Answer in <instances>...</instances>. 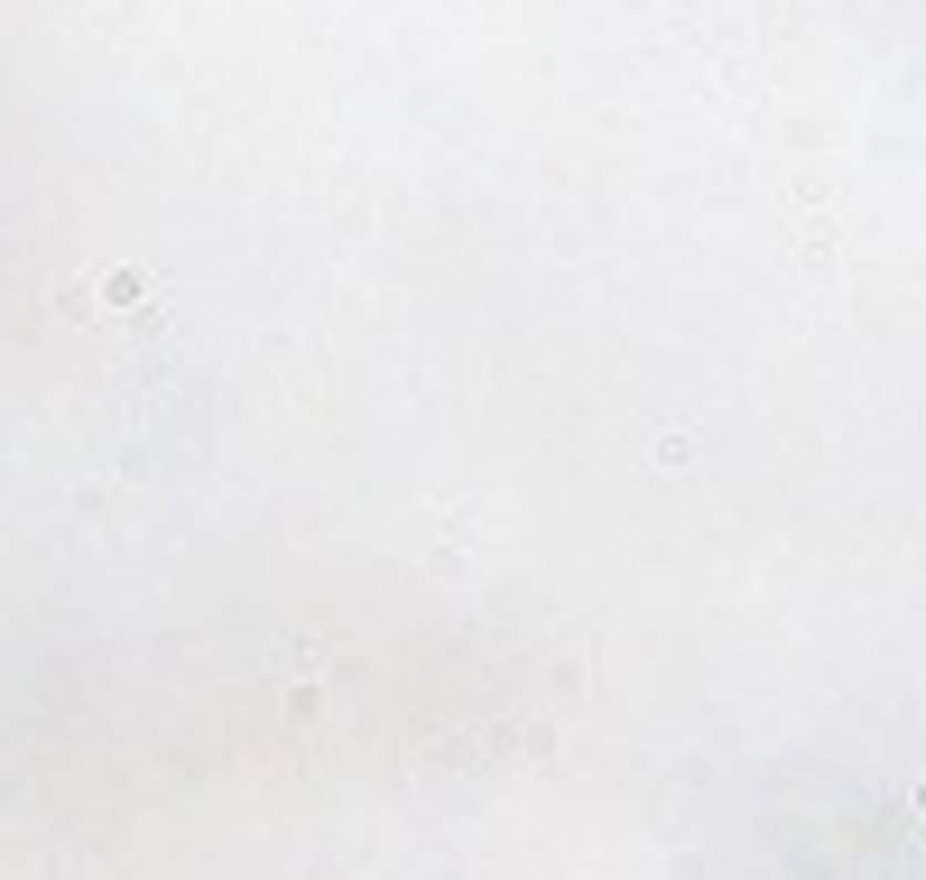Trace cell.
Returning <instances> with one entry per match:
<instances>
[{"instance_id":"1","label":"cell","mask_w":926,"mask_h":880,"mask_svg":"<svg viewBox=\"0 0 926 880\" xmlns=\"http://www.w3.org/2000/svg\"><path fill=\"white\" fill-rule=\"evenodd\" d=\"M917 816H926V788H917Z\"/></svg>"}]
</instances>
